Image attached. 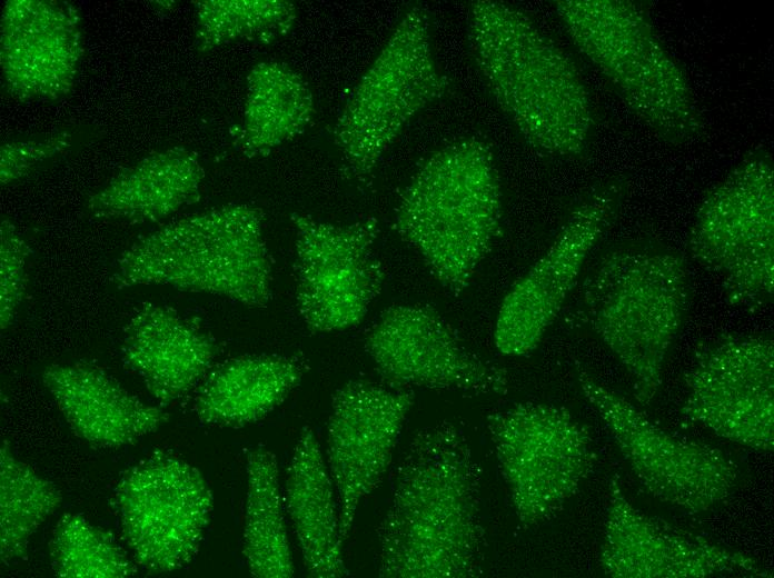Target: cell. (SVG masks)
Wrapping results in <instances>:
<instances>
[{
	"label": "cell",
	"instance_id": "1",
	"mask_svg": "<svg viewBox=\"0 0 774 578\" xmlns=\"http://www.w3.org/2000/svg\"><path fill=\"white\" fill-rule=\"evenodd\" d=\"M480 468L457 426L418 430L395 470L378 527L385 578H473L483 574L486 534Z\"/></svg>",
	"mask_w": 774,
	"mask_h": 578
},
{
	"label": "cell",
	"instance_id": "2",
	"mask_svg": "<svg viewBox=\"0 0 774 578\" xmlns=\"http://www.w3.org/2000/svg\"><path fill=\"white\" fill-rule=\"evenodd\" d=\"M468 42L488 92L532 148L557 158L585 151L594 128L588 90L530 16L508 2L473 1Z\"/></svg>",
	"mask_w": 774,
	"mask_h": 578
},
{
	"label": "cell",
	"instance_id": "3",
	"mask_svg": "<svg viewBox=\"0 0 774 578\" xmlns=\"http://www.w3.org/2000/svg\"><path fill=\"white\" fill-rule=\"evenodd\" d=\"M502 211L493 148L466 136L417 167L397 200L393 227L440 286L459 296L498 238Z\"/></svg>",
	"mask_w": 774,
	"mask_h": 578
},
{
	"label": "cell",
	"instance_id": "4",
	"mask_svg": "<svg viewBox=\"0 0 774 578\" xmlns=\"http://www.w3.org/2000/svg\"><path fill=\"white\" fill-rule=\"evenodd\" d=\"M689 307L685 260L655 243L606 252L579 291L576 318L585 322L626 371L635 399L649 405Z\"/></svg>",
	"mask_w": 774,
	"mask_h": 578
},
{
	"label": "cell",
	"instance_id": "5",
	"mask_svg": "<svg viewBox=\"0 0 774 578\" xmlns=\"http://www.w3.org/2000/svg\"><path fill=\"white\" fill-rule=\"evenodd\" d=\"M111 279L118 288L162 285L265 307L272 272L264 212L227 205L172 221L127 248Z\"/></svg>",
	"mask_w": 774,
	"mask_h": 578
},
{
	"label": "cell",
	"instance_id": "6",
	"mask_svg": "<svg viewBox=\"0 0 774 578\" xmlns=\"http://www.w3.org/2000/svg\"><path fill=\"white\" fill-rule=\"evenodd\" d=\"M554 7L578 50L658 139L684 147L703 138L704 120L689 81L641 6L558 0Z\"/></svg>",
	"mask_w": 774,
	"mask_h": 578
},
{
	"label": "cell",
	"instance_id": "7",
	"mask_svg": "<svg viewBox=\"0 0 774 578\" xmlns=\"http://www.w3.org/2000/svg\"><path fill=\"white\" fill-rule=\"evenodd\" d=\"M449 88L437 66L426 8H407L346 99L333 129L343 173L370 185L387 150L410 120Z\"/></svg>",
	"mask_w": 774,
	"mask_h": 578
},
{
	"label": "cell",
	"instance_id": "8",
	"mask_svg": "<svg viewBox=\"0 0 774 578\" xmlns=\"http://www.w3.org/2000/svg\"><path fill=\"white\" fill-rule=\"evenodd\" d=\"M694 260L735 306L758 309L774 293V166L748 150L702 199L687 242Z\"/></svg>",
	"mask_w": 774,
	"mask_h": 578
},
{
	"label": "cell",
	"instance_id": "9",
	"mask_svg": "<svg viewBox=\"0 0 774 578\" xmlns=\"http://www.w3.org/2000/svg\"><path fill=\"white\" fill-rule=\"evenodd\" d=\"M487 430L524 528L556 516L594 467L591 434L564 407L516 403L489 415Z\"/></svg>",
	"mask_w": 774,
	"mask_h": 578
},
{
	"label": "cell",
	"instance_id": "10",
	"mask_svg": "<svg viewBox=\"0 0 774 578\" xmlns=\"http://www.w3.org/2000/svg\"><path fill=\"white\" fill-rule=\"evenodd\" d=\"M577 381L634 475L653 497L701 514L734 494L740 471L724 452L663 429L580 367Z\"/></svg>",
	"mask_w": 774,
	"mask_h": 578
},
{
	"label": "cell",
	"instance_id": "11",
	"mask_svg": "<svg viewBox=\"0 0 774 578\" xmlns=\"http://www.w3.org/2000/svg\"><path fill=\"white\" fill-rule=\"evenodd\" d=\"M113 505L136 562L152 572H170L198 552L214 500L196 467L159 452L122 475Z\"/></svg>",
	"mask_w": 774,
	"mask_h": 578
},
{
	"label": "cell",
	"instance_id": "12",
	"mask_svg": "<svg viewBox=\"0 0 774 578\" xmlns=\"http://www.w3.org/2000/svg\"><path fill=\"white\" fill-rule=\"evenodd\" d=\"M295 228L296 302L311 332L358 326L379 295L385 272L376 253L378 221L347 223L291 215Z\"/></svg>",
	"mask_w": 774,
	"mask_h": 578
},
{
	"label": "cell",
	"instance_id": "13",
	"mask_svg": "<svg viewBox=\"0 0 774 578\" xmlns=\"http://www.w3.org/2000/svg\"><path fill=\"white\" fill-rule=\"evenodd\" d=\"M626 192L627 180L615 177L572 209L547 250L504 296L494 327L499 353L522 357L538 347L589 253L616 220Z\"/></svg>",
	"mask_w": 774,
	"mask_h": 578
},
{
	"label": "cell",
	"instance_id": "14",
	"mask_svg": "<svg viewBox=\"0 0 774 578\" xmlns=\"http://www.w3.org/2000/svg\"><path fill=\"white\" fill-rule=\"evenodd\" d=\"M683 415L758 451L774 448V340L724 333L696 350L683 378Z\"/></svg>",
	"mask_w": 774,
	"mask_h": 578
},
{
	"label": "cell",
	"instance_id": "15",
	"mask_svg": "<svg viewBox=\"0 0 774 578\" xmlns=\"http://www.w3.org/2000/svg\"><path fill=\"white\" fill-rule=\"evenodd\" d=\"M365 349L391 387L485 395L508 389L506 370L473 352L429 305L387 308L368 331Z\"/></svg>",
	"mask_w": 774,
	"mask_h": 578
},
{
	"label": "cell",
	"instance_id": "16",
	"mask_svg": "<svg viewBox=\"0 0 774 578\" xmlns=\"http://www.w3.org/2000/svg\"><path fill=\"white\" fill-rule=\"evenodd\" d=\"M413 403L411 390L368 380H350L333 396L327 457L338 496L343 541L349 536L360 501L387 471Z\"/></svg>",
	"mask_w": 774,
	"mask_h": 578
},
{
	"label": "cell",
	"instance_id": "17",
	"mask_svg": "<svg viewBox=\"0 0 774 578\" xmlns=\"http://www.w3.org/2000/svg\"><path fill=\"white\" fill-rule=\"evenodd\" d=\"M599 566L613 578H706L724 574L771 577L754 558L644 514L609 486Z\"/></svg>",
	"mask_w": 774,
	"mask_h": 578
},
{
	"label": "cell",
	"instance_id": "18",
	"mask_svg": "<svg viewBox=\"0 0 774 578\" xmlns=\"http://www.w3.org/2000/svg\"><path fill=\"white\" fill-rule=\"evenodd\" d=\"M0 61L7 92L22 101L54 100L75 84L83 41L73 6L9 0L1 14Z\"/></svg>",
	"mask_w": 774,
	"mask_h": 578
},
{
	"label": "cell",
	"instance_id": "19",
	"mask_svg": "<svg viewBox=\"0 0 774 578\" xmlns=\"http://www.w3.org/2000/svg\"><path fill=\"white\" fill-rule=\"evenodd\" d=\"M217 352L214 338L166 306L141 305L123 329L122 359L161 405L188 393L207 373Z\"/></svg>",
	"mask_w": 774,
	"mask_h": 578
},
{
	"label": "cell",
	"instance_id": "20",
	"mask_svg": "<svg viewBox=\"0 0 774 578\" xmlns=\"http://www.w3.org/2000/svg\"><path fill=\"white\" fill-rule=\"evenodd\" d=\"M41 379L73 432L92 446L132 444L167 421L163 410L131 395L96 365L53 363Z\"/></svg>",
	"mask_w": 774,
	"mask_h": 578
},
{
	"label": "cell",
	"instance_id": "21",
	"mask_svg": "<svg viewBox=\"0 0 774 578\" xmlns=\"http://www.w3.org/2000/svg\"><path fill=\"white\" fill-rule=\"evenodd\" d=\"M204 178L194 150L171 147L153 151L93 191L86 209L102 220L157 222L198 201Z\"/></svg>",
	"mask_w": 774,
	"mask_h": 578
},
{
	"label": "cell",
	"instance_id": "22",
	"mask_svg": "<svg viewBox=\"0 0 774 578\" xmlns=\"http://www.w3.org/2000/svg\"><path fill=\"white\" fill-rule=\"evenodd\" d=\"M285 502L308 575L316 578L348 576L334 484L310 427L302 428L294 449Z\"/></svg>",
	"mask_w": 774,
	"mask_h": 578
},
{
	"label": "cell",
	"instance_id": "23",
	"mask_svg": "<svg viewBox=\"0 0 774 578\" xmlns=\"http://www.w3.org/2000/svg\"><path fill=\"white\" fill-rule=\"evenodd\" d=\"M301 377V365L290 357L240 356L209 375L197 393L195 412L206 425L244 427L278 407Z\"/></svg>",
	"mask_w": 774,
	"mask_h": 578
},
{
	"label": "cell",
	"instance_id": "24",
	"mask_svg": "<svg viewBox=\"0 0 774 578\" xmlns=\"http://www.w3.org/2000/svg\"><path fill=\"white\" fill-rule=\"evenodd\" d=\"M314 114V96L302 76L285 62L261 61L247 76L234 144L248 158L266 157L301 136Z\"/></svg>",
	"mask_w": 774,
	"mask_h": 578
},
{
	"label": "cell",
	"instance_id": "25",
	"mask_svg": "<svg viewBox=\"0 0 774 578\" xmlns=\"http://www.w3.org/2000/svg\"><path fill=\"white\" fill-rule=\"evenodd\" d=\"M247 499L242 554L250 574L288 578L295 568L279 486L276 455L264 446L247 455Z\"/></svg>",
	"mask_w": 774,
	"mask_h": 578
},
{
	"label": "cell",
	"instance_id": "26",
	"mask_svg": "<svg viewBox=\"0 0 774 578\" xmlns=\"http://www.w3.org/2000/svg\"><path fill=\"white\" fill-rule=\"evenodd\" d=\"M61 504L60 491L21 461L7 441L0 449V557L27 556L29 538Z\"/></svg>",
	"mask_w": 774,
	"mask_h": 578
},
{
	"label": "cell",
	"instance_id": "27",
	"mask_svg": "<svg viewBox=\"0 0 774 578\" xmlns=\"http://www.w3.org/2000/svg\"><path fill=\"white\" fill-rule=\"evenodd\" d=\"M298 18L287 0H201L195 2V48L207 52L235 41L272 42Z\"/></svg>",
	"mask_w": 774,
	"mask_h": 578
},
{
	"label": "cell",
	"instance_id": "28",
	"mask_svg": "<svg viewBox=\"0 0 774 578\" xmlns=\"http://www.w3.org/2000/svg\"><path fill=\"white\" fill-rule=\"evenodd\" d=\"M54 574L63 578H125L135 565L105 530L75 514H64L49 544Z\"/></svg>",
	"mask_w": 774,
	"mask_h": 578
},
{
	"label": "cell",
	"instance_id": "29",
	"mask_svg": "<svg viewBox=\"0 0 774 578\" xmlns=\"http://www.w3.org/2000/svg\"><path fill=\"white\" fill-rule=\"evenodd\" d=\"M31 249L13 222L3 217L0 225V327L7 330L16 320L29 285Z\"/></svg>",
	"mask_w": 774,
	"mask_h": 578
},
{
	"label": "cell",
	"instance_id": "30",
	"mask_svg": "<svg viewBox=\"0 0 774 578\" xmlns=\"http://www.w3.org/2000/svg\"><path fill=\"white\" fill-rule=\"evenodd\" d=\"M67 131L17 138L1 144L0 181L6 187L19 181L37 166L62 153L71 146Z\"/></svg>",
	"mask_w": 774,
	"mask_h": 578
}]
</instances>
